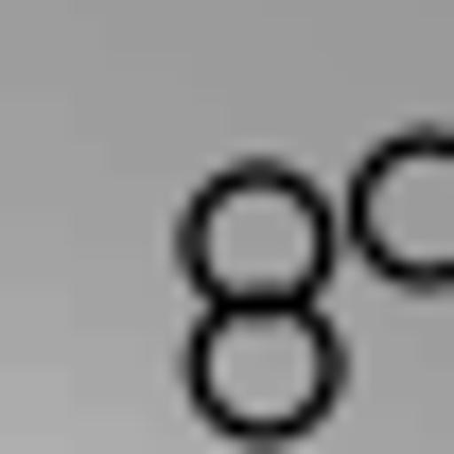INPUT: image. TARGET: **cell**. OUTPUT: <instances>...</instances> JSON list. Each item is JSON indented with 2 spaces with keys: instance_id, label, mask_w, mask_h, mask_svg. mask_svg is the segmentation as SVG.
<instances>
[{
  "instance_id": "obj_1",
  "label": "cell",
  "mask_w": 454,
  "mask_h": 454,
  "mask_svg": "<svg viewBox=\"0 0 454 454\" xmlns=\"http://www.w3.org/2000/svg\"><path fill=\"white\" fill-rule=\"evenodd\" d=\"M333 385H349V349L315 297H210L192 315V419L210 437H315Z\"/></svg>"
},
{
  "instance_id": "obj_2",
  "label": "cell",
  "mask_w": 454,
  "mask_h": 454,
  "mask_svg": "<svg viewBox=\"0 0 454 454\" xmlns=\"http://www.w3.org/2000/svg\"><path fill=\"white\" fill-rule=\"evenodd\" d=\"M349 245V192H315V175H262L227 158L192 210H175V262H192V297H315Z\"/></svg>"
},
{
  "instance_id": "obj_3",
  "label": "cell",
  "mask_w": 454,
  "mask_h": 454,
  "mask_svg": "<svg viewBox=\"0 0 454 454\" xmlns=\"http://www.w3.org/2000/svg\"><path fill=\"white\" fill-rule=\"evenodd\" d=\"M349 262H385L402 297L454 280V122H402L385 158H349Z\"/></svg>"
}]
</instances>
